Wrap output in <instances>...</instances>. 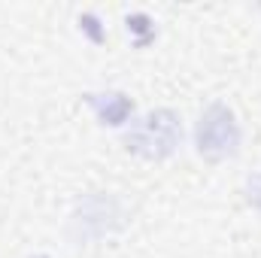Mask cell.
<instances>
[{"label":"cell","instance_id":"cell-1","mask_svg":"<svg viewBox=\"0 0 261 258\" xmlns=\"http://www.w3.org/2000/svg\"><path fill=\"white\" fill-rule=\"evenodd\" d=\"M122 143L130 155L143 161H152V164L167 161L182 146V119L176 110H167V107L149 110L143 116H134V122L125 128Z\"/></svg>","mask_w":261,"mask_h":258},{"label":"cell","instance_id":"cell-2","mask_svg":"<svg viewBox=\"0 0 261 258\" xmlns=\"http://www.w3.org/2000/svg\"><path fill=\"white\" fill-rule=\"evenodd\" d=\"M243 146V128L228 104H210L195 125V152L203 161H228Z\"/></svg>","mask_w":261,"mask_h":258},{"label":"cell","instance_id":"cell-3","mask_svg":"<svg viewBox=\"0 0 261 258\" xmlns=\"http://www.w3.org/2000/svg\"><path fill=\"white\" fill-rule=\"evenodd\" d=\"M128 225V213L122 207V200L110 192H88L79 197L73 216H70V231L76 240L85 243H97L107 240L113 234H119Z\"/></svg>","mask_w":261,"mask_h":258},{"label":"cell","instance_id":"cell-4","mask_svg":"<svg viewBox=\"0 0 261 258\" xmlns=\"http://www.w3.org/2000/svg\"><path fill=\"white\" fill-rule=\"evenodd\" d=\"M82 100L107 128H128L134 122V100L125 91H88Z\"/></svg>","mask_w":261,"mask_h":258},{"label":"cell","instance_id":"cell-5","mask_svg":"<svg viewBox=\"0 0 261 258\" xmlns=\"http://www.w3.org/2000/svg\"><path fill=\"white\" fill-rule=\"evenodd\" d=\"M128 34L134 40V46L143 49V46H149L155 40V24H152V18L146 12H134V15H128Z\"/></svg>","mask_w":261,"mask_h":258},{"label":"cell","instance_id":"cell-6","mask_svg":"<svg viewBox=\"0 0 261 258\" xmlns=\"http://www.w3.org/2000/svg\"><path fill=\"white\" fill-rule=\"evenodd\" d=\"M79 31H82V37H85L88 43H94V46H103V43H107V28L100 24V18H97L94 12H82V15H79Z\"/></svg>","mask_w":261,"mask_h":258},{"label":"cell","instance_id":"cell-7","mask_svg":"<svg viewBox=\"0 0 261 258\" xmlns=\"http://www.w3.org/2000/svg\"><path fill=\"white\" fill-rule=\"evenodd\" d=\"M243 197H246V203H249L252 210L261 213V170H255L252 176H246V183H243Z\"/></svg>","mask_w":261,"mask_h":258},{"label":"cell","instance_id":"cell-8","mask_svg":"<svg viewBox=\"0 0 261 258\" xmlns=\"http://www.w3.org/2000/svg\"><path fill=\"white\" fill-rule=\"evenodd\" d=\"M31 258H55V255H46V252H40V255H31Z\"/></svg>","mask_w":261,"mask_h":258}]
</instances>
